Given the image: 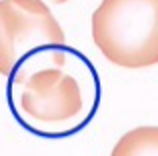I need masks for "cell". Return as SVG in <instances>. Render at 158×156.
Masks as SVG:
<instances>
[{"label": "cell", "instance_id": "obj_4", "mask_svg": "<svg viewBox=\"0 0 158 156\" xmlns=\"http://www.w3.org/2000/svg\"><path fill=\"white\" fill-rule=\"evenodd\" d=\"M112 156H158V126H140L116 142Z\"/></svg>", "mask_w": 158, "mask_h": 156}, {"label": "cell", "instance_id": "obj_1", "mask_svg": "<svg viewBox=\"0 0 158 156\" xmlns=\"http://www.w3.org/2000/svg\"><path fill=\"white\" fill-rule=\"evenodd\" d=\"M92 40L120 68L158 64V0H102L92 14Z\"/></svg>", "mask_w": 158, "mask_h": 156}, {"label": "cell", "instance_id": "obj_5", "mask_svg": "<svg viewBox=\"0 0 158 156\" xmlns=\"http://www.w3.org/2000/svg\"><path fill=\"white\" fill-rule=\"evenodd\" d=\"M52 4H64V2H68V0H50Z\"/></svg>", "mask_w": 158, "mask_h": 156}, {"label": "cell", "instance_id": "obj_2", "mask_svg": "<svg viewBox=\"0 0 158 156\" xmlns=\"http://www.w3.org/2000/svg\"><path fill=\"white\" fill-rule=\"evenodd\" d=\"M16 110L40 132H60L82 114L84 98L76 78L60 66L20 70L14 82Z\"/></svg>", "mask_w": 158, "mask_h": 156}, {"label": "cell", "instance_id": "obj_3", "mask_svg": "<svg viewBox=\"0 0 158 156\" xmlns=\"http://www.w3.org/2000/svg\"><path fill=\"white\" fill-rule=\"evenodd\" d=\"M64 44V30L42 0H0V74L10 76L26 56Z\"/></svg>", "mask_w": 158, "mask_h": 156}]
</instances>
